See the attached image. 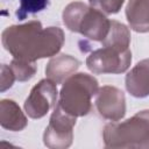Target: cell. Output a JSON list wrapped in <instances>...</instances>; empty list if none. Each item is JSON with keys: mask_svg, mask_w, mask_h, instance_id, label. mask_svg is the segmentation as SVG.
I'll use <instances>...</instances> for the list:
<instances>
[{"mask_svg": "<svg viewBox=\"0 0 149 149\" xmlns=\"http://www.w3.org/2000/svg\"><path fill=\"white\" fill-rule=\"evenodd\" d=\"M133 2L141 8L137 9L133 6H128V20L137 30L149 29V0H133Z\"/></svg>", "mask_w": 149, "mask_h": 149, "instance_id": "1", "label": "cell"}, {"mask_svg": "<svg viewBox=\"0 0 149 149\" xmlns=\"http://www.w3.org/2000/svg\"><path fill=\"white\" fill-rule=\"evenodd\" d=\"M49 5V0H20V6L15 12L19 20H24L30 14L44 10Z\"/></svg>", "mask_w": 149, "mask_h": 149, "instance_id": "2", "label": "cell"}]
</instances>
